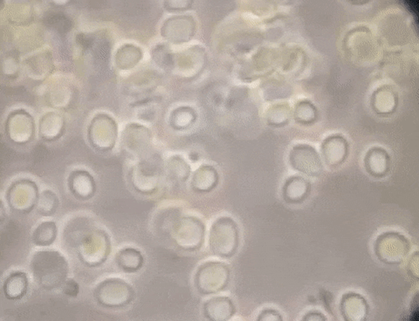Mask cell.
I'll return each mask as SVG.
<instances>
[{"instance_id": "1", "label": "cell", "mask_w": 419, "mask_h": 321, "mask_svg": "<svg viewBox=\"0 0 419 321\" xmlns=\"http://www.w3.org/2000/svg\"><path fill=\"white\" fill-rule=\"evenodd\" d=\"M209 243L215 255L225 259L234 256L239 244V227L235 221L228 217H222L215 221Z\"/></svg>"}, {"instance_id": "2", "label": "cell", "mask_w": 419, "mask_h": 321, "mask_svg": "<svg viewBox=\"0 0 419 321\" xmlns=\"http://www.w3.org/2000/svg\"><path fill=\"white\" fill-rule=\"evenodd\" d=\"M411 251V243L404 235L388 231L375 238L374 253L379 261L388 266H397L404 262Z\"/></svg>"}, {"instance_id": "3", "label": "cell", "mask_w": 419, "mask_h": 321, "mask_svg": "<svg viewBox=\"0 0 419 321\" xmlns=\"http://www.w3.org/2000/svg\"><path fill=\"white\" fill-rule=\"evenodd\" d=\"M339 306L342 319L346 321H364L370 313L366 299L357 292H346Z\"/></svg>"}, {"instance_id": "4", "label": "cell", "mask_w": 419, "mask_h": 321, "mask_svg": "<svg viewBox=\"0 0 419 321\" xmlns=\"http://www.w3.org/2000/svg\"><path fill=\"white\" fill-rule=\"evenodd\" d=\"M234 302L228 297H216L209 299L205 304V315L209 320H227L234 315Z\"/></svg>"}, {"instance_id": "5", "label": "cell", "mask_w": 419, "mask_h": 321, "mask_svg": "<svg viewBox=\"0 0 419 321\" xmlns=\"http://www.w3.org/2000/svg\"><path fill=\"white\" fill-rule=\"evenodd\" d=\"M48 23L50 26L57 28L59 31H65L67 28L69 27V20L62 14H53L48 18Z\"/></svg>"}, {"instance_id": "6", "label": "cell", "mask_w": 419, "mask_h": 321, "mask_svg": "<svg viewBox=\"0 0 419 321\" xmlns=\"http://www.w3.org/2000/svg\"><path fill=\"white\" fill-rule=\"evenodd\" d=\"M283 318L281 317V313H279L277 310L274 309H265L262 312L260 313L259 317H258V320H282Z\"/></svg>"}, {"instance_id": "7", "label": "cell", "mask_w": 419, "mask_h": 321, "mask_svg": "<svg viewBox=\"0 0 419 321\" xmlns=\"http://www.w3.org/2000/svg\"><path fill=\"white\" fill-rule=\"evenodd\" d=\"M324 313L319 311H310L307 313L305 316L303 317L302 320H311V321H325L327 320Z\"/></svg>"}]
</instances>
